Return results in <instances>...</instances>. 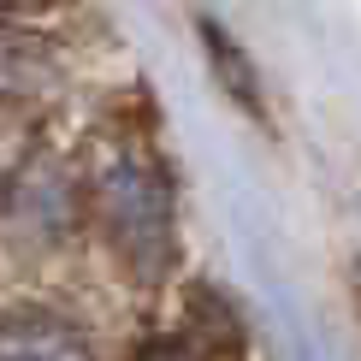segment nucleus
<instances>
[{
	"mask_svg": "<svg viewBox=\"0 0 361 361\" xmlns=\"http://www.w3.org/2000/svg\"><path fill=\"white\" fill-rule=\"evenodd\" d=\"M101 225L137 273H160L172 249L166 231V184L137 154H113L101 166Z\"/></svg>",
	"mask_w": 361,
	"mask_h": 361,
	"instance_id": "obj_1",
	"label": "nucleus"
},
{
	"mask_svg": "<svg viewBox=\"0 0 361 361\" xmlns=\"http://www.w3.org/2000/svg\"><path fill=\"white\" fill-rule=\"evenodd\" d=\"M0 361H89V343L54 314H12L0 320Z\"/></svg>",
	"mask_w": 361,
	"mask_h": 361,
	"instance_id": "obj_2",
	"label": "nucleus"
},
{
	"mask_svg": "<svg viewBox=\"0 0 361 361\" xmlns=\"http://www.w3.org/2000/svg\"><path fill=\"white\" fill-rule=\"evenodd\" d=\"M142 361H207L202 350H190V343H148Z\"/></svg>",
	"mask_w": 361,
	"mask_h": 361,
	"instance_id": "obj_3",
	"label": "nucleus"
}]
</instances>
